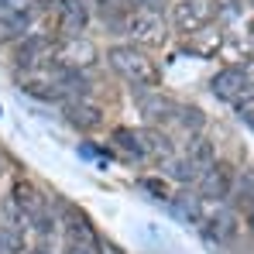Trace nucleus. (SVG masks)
Segmentation results:
<instances>
[{
	"label": "nucleus",
	"instance_id": "obj_22",
	"mask_svg": "<svg viewBox=\"0 0 254 254\" xmlns=\"http://www.w3.org/2000/svg\"><path fill=\"white\" fill-rule=\"evenodd\" d=\"M114 141H117V148H121V151L134 155V158H144V151H141V141H137V134H134V130H127V127H117V130H114Z\"/></svg>",
	"mask_w": 254,
	"mask_h": 254
},
{
	"label": "nucleus",
	"instance_id": "obj_7",
	"mask_svg": "<svg viewBox=\"0 0 254 254\" xmlns=\"http://www.w3.org/2000/svg\"><path fill=\"white\" fill-rule=\"evenodd\" d=\"M244 89H251V83H248V76H244L241 65H227V69H220L210 79V93L216 100H223V103H234Z\"/></svg>",
	"mask_w": 254,
	"mask_h": 254
},
{
	"label": "nucleus",
	"instance_id": "obj_24",
	"mask_svg": "<svg viewBox=\"0 0 254 254\" xmlns=\"http://www.w3.org/2000/svg\"><path fill=\"white\" fill-rule=\"evenodd\" d=\"M3 216H7V227H17V230H28V227H31L28 213L21 210L14 199H7V203H3Z\"/></svg>",
	"mask_w": 254,
	"mask_h": 254
},
{
	"label": "nucleus",
	"instance_id": "obj_14",
	"mask_svg": "<svg viewBox=\"0 0 254 254\" xmlns=\"http://www.w3.org/2000/svg\"><path fill=\"white\" fill-rule=\"evenodd\" d=\"M31 24V10H0V42L24 35Z\"/></svg>",
	"mask_w": 254,
	"mask_h": 254
},
{
	"label": "nucleus",
	"instance_id": "obj_31",
	"mask_svg": "<svg viewBox=\"0 0 254 254\" xmlns=\"http://www.w3.org/2000/svg\"><path fill=\"white\" fill-rule=\"evenodd\" d=\"M38 3H55V0H38Z\"/></svg>",
	"mask_w": 254,
	"mask_h": 254
},
{
	"label": "nucleus",
	"instance_id": "obj_5",
	"mask_svg": "<svg viewBox=\"0 0 254 254\" xmlns=\"http://www.w3.org/2000/svg\"><path fill=\"white\" fill-rule=\"evenodd\" d=\"M172 21H175L179 31L192 35V31L206 28V24L213 21V3L210 0H179L175 10H172Z\"/></svg>",
	"mask_w": 254,
	"mask_h": 254
},
{
	"label": "nucleus",
	"instance_id": "obj_30",
	"mask_svg": "<svg viewBox=\"0 0 254 254\" xmlns=\"http://www.w3.org/2000/svg\"><path fill=\"white\" fill-rule=\"evenodd\" d=\"M28 254H48V251H45V248H35V251H28Z\"/></svg>",
	"mask_w": 254,
	"mask_h": 254
},
{
	"label": "nucleus",
	"instance_id": "obj_28",
	"mask_svg": "<svg viewBox=\"0 0 254 254\" xmlns=\"http://www.w3.org/2000/svg\"><path fill=\"white\" fill-rule=\"evenodd\" d=\"M96 251H100V254H124L117 244H96Z\"/></svg>",
	"mask_w": 254,
	"mask_h": 254
},
{
	"label": "nucleus",
	"instance_id": "obj_25",
	"mask_svg": "<svg viewBox=\"0 0 254 254\" xmlns=\"http://www.w3.org/2000/svg\"><path fill=\"white\" fill-rule=\"evenodd\" d=\"M55 223H59V220H55V216H52L48 210H45V213H38V216L31 220V227H35V230H38L42 237H52V234H55Z\"/></svg>",
	"mask_w": 254,
	"mask_h": 254
},
{
	"label": "nucleus",
	"instance_id": "obj_26",
	"mask_svg": "<svg viewBox=\"0 0 254 254\" xmlns=\"http://www.w3.org/2000/svg\"><path fill=\"white\" fill-rule=\"evenodd\" d=\"M141 189H148L155 199H169V189H165L162 179H141Z\"/></svg>",
	"mask_w": 254,
	"mask_h": 254
},
{
	"label": "nucleus",
	"instance_id": "obj_23",
	"mask_svg": "<svg viewBox=\"0 0 254 254\" xmlns=\"http://www.w3.org/2000/svg\"><path fill=\"white\" fill-rule=\"evenodd\" d=\"M234 110H237V117L254 130V86H251V89H244V93L234 100Z\"/></svg>",
	"mask_w": 254,
	"mask_h": 254
},
{
	"label": "nucleus",
	"instance_id": "obj_16",
	"mask_svg": "<svg viewBox=\"0 0 254 254\" xmlns=\"http://www.w3.org/2000/svg\"><path fill=\"white\" fill-rule=\"evenodd\" d=\"M165 175H169L172 182H179V186H189V182H196L203 175V169L196 162H189L186 155H179V158H169L165 162Z\"/></svg>",
	"mask_w": 254,
	"mask_h": 254
},
{
	"label": "nucleus",
	"instance_id": "obj_21",
	"mask_svg": "<svg viewBox=\"0 0 254 254\" xmlns=\"http://www.w3.org/2000/svg\"><path fill=\"white\" fill-rule=\"evenodd\" d=\"M0 248H3V254H24V230L0 227Z\"/></svg>",
	"mask_w": 254,
	"mask_h": 254
},
{
	"label": "nucleus",
	"instance_id": "obj_27",
	"mask_svg": "<svg viewBox=\"0 0 254 254\" xmlns=\"http://www.w3.org/2000/svg\"><path fill=\"white\" fill-rule=\"evenodd\" d=\"M130 3H134L137 10H162L165 0H130Z\"/></svg>",
	"mask_w": 254,
	"mask_h": 254
},
{
	"label": "nucleus",
	"instance_id": "obj_12",
	"mask_svg": "<svg viewBox=\"0 0 254 254\" xmlns=\"http://www.w3.org/2000/svg\"><path fill=\"white\" fill-rule=\"evenodd\" d=\"M65 230H69L72 244H83V248H96L100 244L96 234H93V227H89V220H86V213L72 210V206H65Z\"/></svg>",
	"mask_w": 254,
	"mask_h": 254
},
{
	"label": "nucleus",
	"instance_id": "obj_11",
	"mask_svg": "<svg viewBox=\"0 0 254 254\" xmlns=\"http://www.w3.org/2000/svg\"><path fill=\"white\" fill-rule=\"evenodd\" d=\"M203 234L210 237V241H216V244H227L234 234H237V216L230 210H220V213H213V216H203Z\"/></svg>",
	"mask_w": 254,
	"mask_h": 254
},
{
	"label": "nucleus",
	"instance_id": "obj_3",
	"mask_svg": "<svg viewBox=\"0 0 254 254\" xmlns=\"http://www.w3.org/2000/svg\"><path fill=\"white\" fill-rule=\"evenodd\" d=\"M96 45L83 38V35H76V38H62V42L52 48V65L55 69H76V72H83L89 69L93 62H96Z\"/></svg>",
	"mask_w": 254,
	"mask_h": 254
},
{
	"label": "nucleus",
	"instance_id": "obj_32",
	"mask_svg": "<svg viewBox=\"0 0 254 254\" xmlns=\"http://www.w3.org/2000/svg\"><path fill=\"white\" fill-rule=\"evenodd\" d=\"M251 230H254V213H251Z\"/></svg>",
	"mask_w": 254,
	"mask_h": 254
},
{
	"label": "nucleus",
	"instance_id": "obj_2",
	"mask_svg": "<svg viewBox=\"0 0 254 254\" xmlns=\"http://www.w3.org/2000/svg\"><path fill=\"white\" fill-rule=\"evenodd\" d=\"M124 28L137 48H162L169 42V21L162 17V10H134L127 14Z\"/></svg>",
	"mask_w": 254,
	"mask_h": 254
},
{
	"label": "nucleus",
	"instance_id": "obj_9",
	"mask_svg": "<svg viewBox=\"0 0 254 254\" xmlns=\"http://www.w3.org/2000/svg\"><path fill=\"white\" fill-rule=\"evenodd\" d=\"M137 107H141V114H144L151 124H158V121H175V114H179V103L169 100L162 89H137Z\"/></svg>",
	"mask_w": 254,
	"mask_h": 254
},
{
	"label": "nucleus",
	"instance_id": "obj_29",
	"mask_svg": "<svg viewBox=\"0 0 254 254\" xmlns=\"http://www.w3.org/2000/svg\"><path fill=\"white\" fill-rule=\"evenodd\" d=\"M65 254H93V248H83V244H69Z\"/></svg>",
	"mask_w": 254,
	"mask_h": 254
},
{
	"label": "nucleus",
	"instance_id": "obj_8",
	"mask_svg": "<svg viewBox=\"0 0 254 254\" xmlns=\"http://www.w3.org/2000/svg\"><path fill=\"white\" fill-rule=\"evenodd\" d=\"M62 114H65V121L76 127V130H96V127L103 124V110H100L96 103H89V96H72V100H65V103H62Z\"/></svg>",
	"mask_w": 254,
	"mask_h": 254
},
{
	"label": "nucleus",
	"instance_id": "obj_19",
	"mask_svg": "<svg viewBox=\"0 0 254 254\" xmlns=\"http://www.w3.org/2000/svg\"><path fill=\"white\" fill-rule=\"evenodd\" d=\"M189 45H192L196 55H213L220 48V31H213L210 24H206V28H199V31L189 35Z\"/></svg>",
	"mask_w": 254,
	"mask_h": 254
},
{
	"label": "nucleus",
	"instance_id": "obj_6",
	"mask_svg": "<svg viewBox=\"0 0 254 254\" xmlns=\"http://www.w3.org/2000/svg\"><path fill=\"white\" fill-rule=\"evenodd\" d=\"M52 48H55V42H52L48 35H24V38L17 42L14 59H17L21 69H38L45 62H52Z\"/></svg>",
	"mask_w": 254,
	"mask_h": 254
},
{
	"label": "nucleus",
	"instance_id": "obj_18",
	"mask_svg": "<svg viewBox=\"0 0 254 254\" xmlns=\"http://www.w3.org/2000/svg\"><path fill=\"white\" fill-rule=\"evenodd\" d=\"M172 210L179 213V216H186L189 223H203V216H206L203 213V196H189V192L186 196H175L172 199Z\"/></svg>",
	"mask_w": 254,
	"mask_h": 254
},
{
	"label": "nucleus",
	"instance_id": "obj_10",
	"mask_svg": "<svg viewBox=\"0 0 254 254\" xmlns=\"http://www.w3.org/2000/svg\"><path fill=\"white\" fill-rule=\"evenodd\" d=\"M89 24V3L86 0H59V31L62 38L83 35Z\"/></svg>",
	"mask_w": 254,
	"mask_h": 254
},
{
	"label": "nucleus",
	"instance_id": "obj_15",
	"mask_svg": "<svg viewBox=\"0 0 254 254\" xmlns=\"http://www.w3.org/2000/svg\"><path fill=\"white\" fill-rule=\"evenodd\" d=\"M186 158L189 162H196L199 169L206 172L216 162V148H213V141H206L203 134H189V148H186Z\"/></svg>",
	"mask_w": 254,
	"mask_h": 254
},
{
	"label": "nucleus",
	"instance_id": "obj_4",
	"mask_svg": "<svg viewBox=\"0 0 254 254\" xmlns=\"http://www.w3.org/2000/svg\"><path fill=\"white\" fill-rule=\"evenodd\" d=\"M234 179H237V172L230 169L227 162H213L210 169L196 179L199 196H203V199H227V196L234 192Z\"/></svg>",
	"mask_w": 254,
	"mask_h": 254
},
{
	"label": "nucleus",
	"instance_id": "obj_1",
	"mask_svg": "<svg viewBox=\"0 0 254 254\" xmlns=\"http://www.w3.org/2000/svg\"><path fill=\"white\" fill-rule=\"evenodd\" d=\"M107 62H110V69L130 83L134 89H155L158 86V65H155V59H148L144 55V48H137V45H114L110 52H107Z\"/></svg>",
	"mask_w": 254,
	"mask_h": 254
},
{
	"label": "nucleus",
	"instance_id": "obj_17",
	"mask_svg": "<svg viewBox=\"0 0 254 254\" xmlns=\"http://www.w3.org/2000/svg\"><path fill=\"white\" fill-rule=\"evenodd\" d=\"M137 141H141V151L144 155H158V158H172V141L158 130V127H144L141 134H137Z\"/></svg>",
	"mask_w": 254,
	"mask_h": 254
},
{
	"label": "nucleus",
	"instance_id": "obj_20",
	"mask_svg": "<svg viewBox=\"0 0 254 254\" xmlns=\"http://www.w3.org/2000/svg\"><path fill=\"white\" fill-rule=\"evenodd\" d=\"M175 121H179L182 130H189V134H199L203 124H206V117H203V110H199V107H179Z\"/></svg>",
	"mask_w": 254,
	"mask_h": 254
},
{
	"label": "nucleus",
	"instance_id": "obj_13",
	"mask_svg": "<svg viewBox=\"0 0 254 254\" xmlns=\"http://www.w3.org/2000/svg\"><path fill=\"white\" fill-rule=\"evenodd\" d=\"M10 199H14V203H17L21 210L28 213V220H35L38 213L48 210L45 196L38 192V189H35V186H31V182H17V186H14V196H10Z\"/></svg>",
	"mask_w": 254,
	"mask_h": 254
}]
</instances>
